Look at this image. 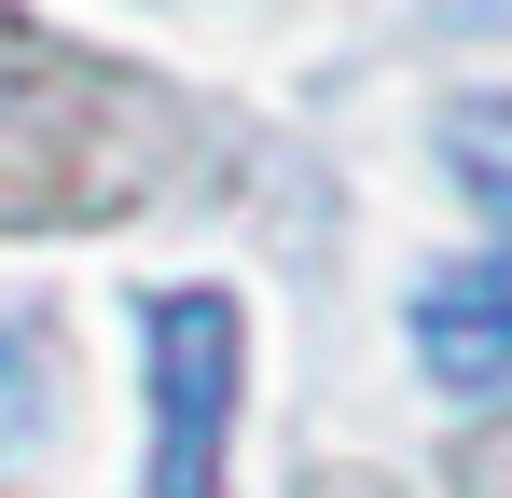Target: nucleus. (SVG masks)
I'll return each instance as SVG.
<instances>
[{
  "instance_id": "1",
  "label": "nucleus",
  "mask_w": 512,
  "mask_h": 498,
  "mask_svg": "<svg viewBox=\"0 0 512 498\" xmlns=\"http://www.w3.org/2000/svg\"><path fill=\"white\" fill-rule=\"evenodd\" d=\"M139 374H153V498H222V429H236V388H250L236 291H153Z\"/></svg>"
},
{
  "instance_id": "2",
  "label": "nucleus",
  "mask_w": 512,
  "mask_h": 498,
  "mask_svg": "<svg viewBox=\"0 0 512 498\" xmlns=\"http://www.w3.org/2000/svg\"><path fill=\"white\" fill-rule=\"evenodd\" d=\"M416 374L443 402H499L512 388V236L416 277Z\"/></svg>"
},
{
  "instance_id": "3",
  "label": "nucleus",
  "mask_w": 512,
  "mask_h": 498,
  "mask_svg": "<svg viewBox=\"0 0 512 498\" xmlns=\"http://www.w3.org/2000/svg\"><path fill=\"white\" fill-rule=\"evenodd\" d=\"M457 180L512 222V97H471V111H457Z\"/></svg>"
}]
</instances>
